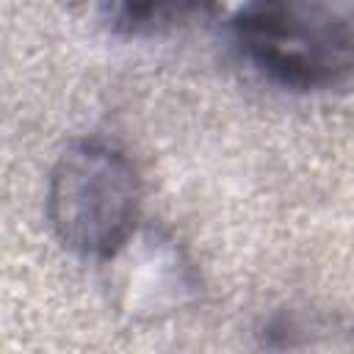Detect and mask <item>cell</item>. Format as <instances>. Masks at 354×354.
Returning a JSON list of instances; mask_svg holds the SVG:
<instances>
[{"label":"cell","mask_w":354,"mask_h":354,"mask_svg":"<svg viewBox=\"0 0 354 354\" xmlns=\"http://www.w3.org/2000/svg\"><path fill=\"white\" fill-rule=\"evenodd\" d=\"M232 33L243 58L285 88H329L354 75V0H243Z\"/></svg>","instance_id":"1"},{"label":"cell","mask_w":354,"mask_h":354,"mask_svg":"<svg viewBox=\"0 0 354 354\" xmlns=\"http://www.w3.org/2000/svg\"><path fill=\"white\" fill-rule=\"evenodd\" d=\"M138 210L141 177L119 147L83 138L53 166L47 218L66 249L94 260L113 257L130 241Z\"/></svg>","instance_id":"2"},{"label":"cell","mask_w":354,"mask_h":354,"mask_svg":"<svg viewBox=\"0 0 354 354\" xmlns=\"http://www.w3.org/2000/svg\"><path fill=\"white\" fill-rule=\"evenodd\" d=\"M213 0H105L113 30L124 36H160L210 11Z\"/></svg>","instance_id":"3"}]
</instances>
